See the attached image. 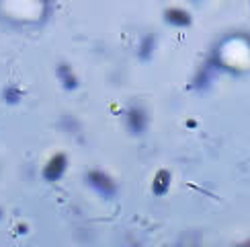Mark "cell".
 Returning <instances> with one entry per match:
<instances>
[{
	"label": "cell",
	"instance_id": "obj_1",
	"mask_svg": "<svg viewBox=\"0 0 250 247\" xmlns=\"http://www.w3.org/2000/svg\"><path fill=\"white\" fill-rule=\"evenodd\" d=\"M86 181H88V185L92 190L103 196V198H115L117 185H115V181H113L107 173H103V171H88Z\"/></svg>",
	"mask_w": 250,
	"mask_h": 247
},
{
	"label": "cell",
	"instance_id": "obj_2",
	"mask_svg": "<svg viewBox=\"0 0 250 247\" xmlns=\"http://www.w3.org/2000/svg\"><path fill=\"white\" fill-rule=\"evenodd\" d=\"M66 167H68L66 154L64 152H58V154H54V157L47 161V165L43 167V171H41V175H43L45 181H58L62 175H64Z\"/></svg>",
	"mask_w": 250,
	"mask_h": 247
},
{
	"label": "cell",
	"instance_id": "obj_3",
	"mask_svg": "<svg viewBox=\"0 0 250 247\" xmlns=\"http://www.w3.org/2000/svg\"><path fill=\"white\" fill-rule=\"evenodd\" d=\"M125 124H127V130L138 136V134H144L146 132L148 116H146V111L142 107H131L127 111V116H125Z\"/></svg>",
	"mask_w": 250,
	"mask_h": 247
},
{
	"label": "cell",
	"instance_id": "obj_4",
	"mask_svg": "<svg viewBox=\"0 0 250 247\" xmlns=\"http://www.w3.org/2000/svg\"><path fill=\"white\" fill-rule=\"evenodd\" d=\"M164 19H166V23H170L174 27H189L191 25V17L187 10L183 8H168L164 13Z\"/></svg>",
	"mask_w": 250,
	"mask_h": 247
},
{
	"label": "cell",
	"instance_id": "obj_5",
	"mask_svg": "<svg viewBox=\"0 0 250 247\" xmlns=\"http://www.w3.org/2000/svg\"><path fill=\"white\" fill-rule=\"evenodd\" d=\"M170 173L166 171V169H162V171H158L156 173V177H154V183H152V192H154V196H164L166 192L170 190Z\"/></svg>",
	"mask_w": 250,
	"mask_h": 247
},
{
	"label": "cell",
	"instance_id": "obj_6",
	"mask_svg": "<svg viewBox=\"0 0 250 247\" xmlns=\"http://www.w3.org/2000/svg\"><path fill=\"white\" fill-rule=\"evenodd\" d=\"M58 76H60V82L64 85V89L74 91V89L78 87V78H76V74L72 72V68H70L68 64H60V68H58Z\"/></svg>",
	"mask_w": 250,
	"mask_h": 247
},
{
	"label": "cell",
	"instance_id": "obj_7",
	"mask_svg": "<svg viewBox=\"0 0 250 247\" xmlns=\"http://www.w3.org/2000/svg\"><path fill=\"white\" fill-rule=\"evenodd\" d=\"M154 49H156V37L154 35H146L142 39V44H140V58L142 60H150L152 54H154Z\"/></svg>",
	"mask_w": 250,
	"mask_h": 247
},
{
	"label": "cell",
	"instance_id": "obj_8",
	"mask_svg": "<svg viewBox=\"0 0 250 247\" xmlns=\"http://www.w3.org/2000/svg\"><path fill=\"white\" fill-rule=\"evenodd\" d=\"M4 99H6V103H17L21 99V91L17 87H6L4 89Z\"/></svg>",
	"mask_w": 250,
	"mask_h": 247
},
{
	"label": "cell",
	"instance_id": "obj_9",
	"mask_svg": "<svg viewBox=\"0 0 250 247\" xmlns=\"http://www.w3.org/2000/svg\"><path fill=\"white\" fill-rule=\"evenodd\" d=\"M236 247H250V239H248V241H244V243H240V245H236Z\"/></svg>",
	"mask_w": 250,
	"mask_h": 247
}]
</instances>
